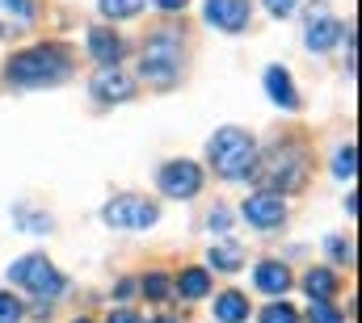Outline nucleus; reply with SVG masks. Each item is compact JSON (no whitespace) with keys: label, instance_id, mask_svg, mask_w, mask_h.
<instances>
[{"label":"nucleus","instance_id":"f257e3e1","mask_svg":"<svg viewBox=\"0 0 362 323\" xmlns=\"http://www.w3.org/2000/svg\"><path fill=\"white\" fill-rule=\"evenodd\" d=\"M68 76H72V51L64 42L25 47V51L8 55V63H4V80L13 88H55Z\"/></svg>","mask_w":362,"mask_h":323},{"label":"nucleus","instance_id":"f03ea898","mask_svg":"<svg viewBox=\"0 0 362 323\" xmlns=\"http://www.w3.org/2000/svg\"><path fill=\"white\" fill-rule=\"evenodd\" d=\"M206 160L223 181H249L257 168V143L240 126H219L206 143Z\"/></svg>","mask_w":362,"mask_h":323},{"label":"nucleus","instance_id":"7ed1b4c3","mask_svg":"<svg viewBox=\"0 0 362 323\" xmlns=\"http://www.w3.org/2000/svg\"><path fill=\"white\" fill-rule=\"evenodd\" d=\"M249 181H266L270 193L286 197V193L303 189V181H308V152L299 143H278L266 156H257V168Z\"/></svg>","mask_w":362,"mask_h":323},{"label":"nucleus","instance_id":"20e7f679","mask_svg":"<svg viewBox=\"0 0 362 323\" xmlns=\"http://www.w3.org/2000/svg\"><path fill=\"white\" fill-rule=\"evenodd\" d=\"M8 281L13 286H21V290H30L34 298H42V303H55L64 290H68V277L42 256V252H30V256H17L13 264H8Z\"/></svg>","mask_w":362,"mask_h":323},{"label":"nucleus","instance_id":"39448f33","mask_svg":"<svg viewBox=\"0 0 362 323\" xmlns=\"http://www.w3.org/2000/svg\"><path fill=\"white\" fill-rule=\"evenodd\" d=\"M177 72H181V38L173 30H156L139 51V76L165 88V84L177 80Z\"/></svg>","mask_w":362,"mask_h":323},{"label":"nucleus","instance_id":"423d86ee","mask_svg":"<svg viewBox=\"0 0 362 323\" xmlns=\"http://www.w3.org/2000/svg\"><path fill=\"white\" fill-rule=\"evenodd\" d=\"M101 219H105L110 227H118V231H148V227H156L160 210H156V202H148V197H139V193H118V197L105 206Z\"/></svg>","mask_w":362,"mask_h":323},{"label":"nucleus","instance_id":"0eeeda50","mask_svg":"<svg viewBox=\"0 0 362 323\" xmlns=\"http://www.w3.org/2000/svg\"><path fill=\"white\" fill-rule=\"evenodd\" d=\"M160 193L165 197H177V202H189V197H198L202 193V168L194 160H169L160 168Z\"/></svg>","mask_w":362,"mask_h":323},{"label":"nucleus","instance_id":"6e6552de","mask_svg":"<svg viewBox=\"0 0 362 323\" xmlns=\"http://www.w3.org/2000/svg\"><path fill=\"white\" fill-rule=\"evenodd\" d=\"M202 17H206V25H215L223 34H240V30H249L253 4L249 0H206L202 4Z\"/></svg>","mask_w":362,"mask_h":323},{"label":"nucleus","instance_id":"1a4fd4ad","mask_svg":"<svg viewBox=\"0 0 362 323\" xmlns=\"http://www.w3.org/2000/svg\"><path fill=\"white\" fill-rule=\"evenodd\" d=\"M240 219L253 223V227H262V231H274V227L286 223V202H282L278 193H270V189H262V193H253V197L240 206Z\"/></svg>","mask_w":362,"mask_h":323},{"label":"nucleus","instance_id":"9d476101","mask_svg":"<svg viewBox=\"0 0 362 323\" xmlns=\"http://www.w3.org/2000/svg\"><path fill=\"white\" fill-rule=\"evenodd\" d=\"M341 34H346V25H341L333 13H325V4H316L312 17H308V30H303L308 51H329L333 42H341Z\"/></svg>","mask_w":362,"mask_h":323},{"label":"nucleus","instance_id":"9b49d317","mask_svg":"<svg viewBox=\"0 0 362 323\" xmlns=\"http://www.w3.org/2000/svg\"><path fill=\"white\" fill-rule=\"evenodd\" d=\"M135 97V80L122 76L118 68H101L93 76V101L97 105H118V101H131Z\"/></svg>","mask_w":362,"mask_h":323},{"label":"nucleus","instance_id":"f8f14e48","mask_svg":"<svg viewBox=\"0 0 362 323\" xmlns=\"http://www.w3.org/2000/svg\"><path fill=\"white\" fill-rule=\"evenodd\" d=\"M38 21V0H0V38H17Z\"/></svg>","mask_w":362,"mask_h":323},{"label":"nucleus","instance_id":"ddd939ff","mask_svg":"<svg viewBox=\"0 0 362 323\" xmlns=\"http://www.w3.org/2000/svg\"><path fill=\"white\" fill-rule=\"evenodd\" d=\"M89 55L101 63V68H118V63H122V55H127V42H122L114 30L93 25V30H89Z\"/></svg>","mask_w":362,"mask_h":323},{"label":"nucleus","instance_id":"4468645a","mask_svg":"<svg viewBox=\"0 0 362 323\" xmlns=\"http://www.w3.org/2000/svg\"><path fill=\"white\" fill-rule=\"evenodd\" d=\"M253 286H257L262 294H270V298H282V294L291 290V269H286L282 260H262V264L253 269Z\"/></svg>","mask_w":362,"mask_h":323},{"label":"nucleus","instance_id":"2eb2a0df","mask_svg":"<svg viewBox=\"0 0 362 323\" xmlns=\"http://www.w3.org/2000/svg\"><path fill=\"white\" fill-rule=\"evenodd\" d=\"M266 92H270V101L278 109H299V92H295V84H291V72L286 68H266Z\"/></svg>","mask_w":362,"mask_h":323},{"label":"nucleus","instance_id":"dca6fc26","mask_svg":"<svg viewBox=\"0 0 362 323\" xmlns=\"http://www.w3.org/2000/svg\"><path fill=\"white\" fill-rule=\"evenodd\" d=\"M303 290H308L312 303H333L337 290H341V281L333 277V269H308L303 273Z\"/></svg>","mask_w":362,"mask_h":323},{"label":"nucleus","instance_id":"f3484780","mask_svg":"<svg viewBox=\"0 0 362 323\" xmlns=\"http://www.w3.org/2000/svg\"><path fill=\"white\" fill-rule=\"evenodd\" d=\"M249 315H253V307H249L245 290H223L215 298V319L219 323H245Z\"/></svg>","mask_w":362,"mask_h":323},{"label":"nucleus","instance_id":"a211bd4d","mask_svg":"<svg viewBox=\"0 0 362 323\" xmlns=\"http://www.w3.org/2000/svg\"><path fill=\"white\" fill-rule=\"evenodd\" d=\"M206 264L219 269V273H236V269L245 264V243H236V240L211 243V248H206Z\"/></svg>","mask_w":362,"mask_h":323},{"label":"nucleus","instance_id":"6ab92c4d","mask_svg":"<svg viewBox=\"0 0 362 323\" xmlns=\"http://www.w3.org/2000/svg\"><path fill=\"white\" fill-rule=\"evenodd\" d=\"M177 294L189 298V303L206 298V294H211V273H206V269H181L177 273Z\"/></svg>","mask_w":362,"mask_h":323},{"label":"nucleus","instance_id":"aec40b11","mask_svg":"<svg viewBox=\"0 0 362 323\" xmlns=\"http://www.w3.org/2000/svg\"><path fill=\"white\" fill-rule=\"evenodd\" d=\"M135 286L144 290V298H148V303H165V298L173 294L169 273H144V281H135Z\"/></svg>","mask_w":362,"mask_h":323},{"label":"nucleus","instance_id":"412c9836","mask_svg":"<svg viewBox=\"0 0 362 323\" xmlns=\"http://www.w3.org/2000/svg\"><path fill=\"white\" fill-rule=\"evenodd\" d=\"M354 172H358V147L354 143H341L337 156H333V176L337 181H354Z\"/></svg>","mask_w":362,"mask_h":323},{"label":"nucleus","instance_id":"4be33fe9","mask_svg":"<svg viewBox=\"0 0 362 323\" xmlns=\"http://www.w3.org/2000/svg\"><path fill=\"white\" fill-rule=\"evenodd\" d=\"M97 8H101V17H110V21H127V17H135V13L144 8V0H97Z\"/></svg>","mask_w":362,"mask_h":323},{"label":"nucleus","instance_id":"5701e85b","mask_svg":"<svg viewBox=\"0 0 362 323\" xmlns=\"http://www.w3.org/2000/svg\"><path fill=\"white\" fill-rule=\"evenodd\" d=\"M262 323H299V311H295L291 303H282V298H274L270 307L262 311Z\"/></svg>","mask_w":362,"mask_h":323},{"label":"nucleus","instance_id":"b1692460","mask_svg":"<svg viewBox=\"0 0 362 323\" xmlns=\"http://www.w3.org/2000/svg\"><path fill=\"white\" fill-rule=\"evenodd\" d=\"M21 319H25L21 298H17V294H8V290H0V323H21Z\"/></svg>","mask_w":362,"mask_h":323},{"label":"nucleus","instance_id":"393cba45","mask_svg":"<svg viewBox=\"0 0 362 323\" xmlns=\"http://www.w3.org/2000/svg\"><path fill=\"white\" fill-rule=\"evenodd\" d=\"M308 323H346V311H337L333 303H312L308 307Z\"/></svg>","mask_w":362,"mask_h":323},{"label":"nucleus","instance_id":"a878e982","mask_svg":"<svg viewBox=\"0 0 362 323\" xmlns=\"http://www.w3.org/2000/svg\"><path fill=\"white\" fill-rule=\"evenodd\" d=\"M17 227H25V231H51L55 223H51L47 214H25V210H17Z\"/></svg>","mask_w":362,"mask_h":323},{"label":"nucleus","instance_id":"bb28decb","mask_svg":"<svg viewBox=\"0 0 362 323\" xmlns=\"http://www.w3.org/2000/svg\"><path fill=\"white\" fill-rule=\"evenodd\" d=\"M329 256L337 260V264H354V248H350V240H329Z\"/></svg>","mask_w":362,"mask_h":323},{"label":"nucleus","instance_id":"cd10ccee","mask_svg":"<svg viewBox=\"0 0 362 323\" xmlns=\"http://www.w3.org/2000/svg\"><path fill=\"white\" fill-rule=\"evenodd\" d=\"M105 323H144V315L131 311V307H114V311L105 315Z\"/></svg>","mask_w":362,"mask_h":323},{"label":"nucleus","instance_id":"c85d7f7f","mask_svg":"<svg viewBox=\"0 0 362 323\" xmlns=\"http://www.w3.org/2000/svg\"><path fill=\"white\" fill-rule=\"evenodd\" d=\"M295 4H299V0H266L270 17H291V13H295Z\"/></svg>","mask_w":362,"mask_h":323},{"label":"nucleus","instance_id":"c756f323","mask_svg":"<svg viewBox=\"0 0 362 323\" xmlns=\"http://www.w3.org/2000/svg\"><path fill=\"white\" fill-rule=\"evenodd\" d=\"M228 227H232V214L219 206V214H211V231H228Z\"/></svg>","mask_w":362,"mask_h":323},{"label":"nucleus","instance_id":"7c9ffc66","mask_svg":"<svg viewBox=\"0 0 362 323\" xmlns=\"http://www.w3.org/2000/svg\"><path fill=\"white\" fill-rule=\"evenodd\" d=\"M152 4H156L160 13H181V8H185L189 0H152Z\"/></svg>","mask_w":362,"mask_h":323},{"label":"nucleus","instance_id":"2f4dec72","mask_svg":"<svg viewBox=\"0 0 362 323\" xmlns=\"http://www.w3.org/2000/svg\"><path fill=\"white\" fill-rule=\"evenodd\" d=\"M30 311H34V319H51V303H42V298H38Z\"/></svg>","mask_w":362,"mask_h":323},{"label":"nucleus","instance_id":"473e14b6","mask_svg":"<svg viewBox=\"0 0 362 323\" xmlns=\"http://www.w3.org/2000/svg\"><path fill=\"white\" fill-rule=\"evenodd\" d=\"M135 290H139V286H135V281H118V290H114V294H118V298H131V294H135Z\"/></svg>","mask_w":362,"mask_h":323},{"label":"nucleus","instance_id":"72a5a7b5","mask_svg":"<svg viewBox=\"0 0 362 323\" xmlns=\"http://www.w3.org/2000/svg\"><path fill=\"white\" fill-rule=\"evenodd\" d=\"M148 323H181L177 315H156V319H148Z\"/></svg>","mask_w":362,"mask_h":323},{"label":"nucleus","instance_id":"f704fd0d","mask_svg":"<svg viewBox=\"0 0 362 323\" xmlns=\"http://www.w3.org/2000/svg\"><path fill=\"white\" fill-rule=\"evenodd\" d=\"M76 323H93V319H76Z\"/></svg>","mask_w":362,"mask_h":323}]
</instances>
